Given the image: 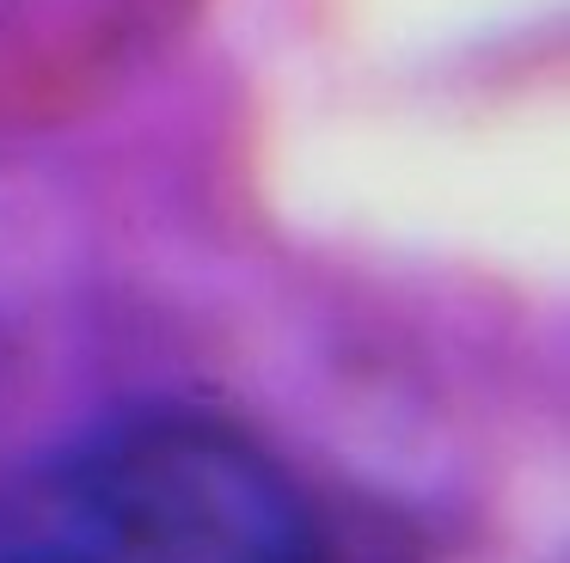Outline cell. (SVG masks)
Segmentation results:
<instances>
[{
	"instance_id": "obj_1",
	"label": "cell",
	"mask_w": 570,
	"mask_h": 563,
	"mask_svg": "<svg viewBox=\"0 0 570 563\" xmlns=\"http://www.w3.org/2000/svg\"><path fill=\"white\" fill-rule=\"evenodd\" d=\"M0 563H332L313 502L239 428L136 416L0 496Z\"/></svg>"
}]
</instances>
